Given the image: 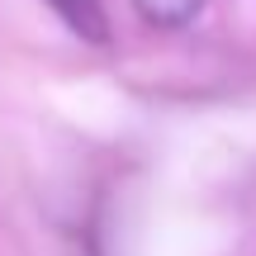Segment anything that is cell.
Masks as SVG:
<instances>
[{
    "label": "cell",
    "mask_w": 256,
    "mask_h": 256,
    "mask_svg": "<svg viewBox=\"0 0 256 256\" xmlns=\"http://www.w3.org/2000/svg\"><path fill=\"white\" fill-rule=\"evenodd\" d=\"M209 0H133V10L156 28H185Z\"/></svg>",
    "instance_id": "cell-2"
},
{
    "label": "cell",
    "mask_w": 256,
    "mask_h": 256,
    "mask_svg": "<svg viewBox=\"0 0 256 256\" xmlns=\"http://www.w3.org/2000/svg\"><path fill=\"white\" fill-rule=\"evenodd\" d=\"M48 5L57 10V19H62L76 38H86V43H95V48H110V14H104V0H48Z\"/></svg>",
    "instance_id": "cell-1"
}]
</instances>
